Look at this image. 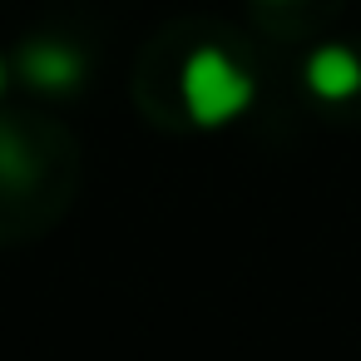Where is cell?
<instances>
[{
  "instance_id": "7a4b0ae2",
  "label": "cell",
  "mask_w": 361,
  "mask_h": 361,
  "mask_svg": "<svg viewBox=\"0 0 361 361\" xmlns=\"http://www.w3.org/2000/svg\"><path fill=\"white\" fill-rule=\"evenodd\" d=\"M20 70L35 90L45 94H70L80 80H85V55L65 40H30L20 50Z\"/></svg>"
},
{
  "instance_id": "6da1fadb",
  "label": "cell",
  "mask_w": 361,
  "mask_h": 361,
  "mask_svg": "<svg viewBox=\"0 0 361 361\" xmlns=\"http://www.w3.org/2000/svg\"><path fill=\"white\" fill-rule=\"evenodd\" d=\"M178 90H183V104L193 114V124L213 129V124H228L238 119L247 104H252V75L238 70L223 50L203 45L183 60V75H178Z\"/></svg>"
},
{
  "instance_id": "277c9868",
  "label": "cell",
  "mask_w": 361,
  "mask_h": 361,
  "mask_svg": "<svg viewBox=\"0 0 361 361\" xmlns=\"http://www.w3.org/2000/svg\"><path fill=\"white\" fill-rule=\"evenodd\" d=\"M0 173H11V178H30V164H25V154H20L16 144H6V139H0Z\"/></svg>"
},
{
  "instance_id": "3957f363",
  "label": "cell",
  "mask_w": 361,
  "mask_h": 361,
  "mask_svg": "<svg viewBox=\"0 0 361 361\" xmlns=\"http://www.w3.org/2000/svg\"><path fill=\"white\" fill-rule=\"evenodd\" d=\"M307 90L317 99H326V104L351 99L361 90V60H356V50H346V45L312 50V60H307Z\"/></svg>"
},
{
  "instance_id": "5b68a950",
  "label": "cell",
  "mask_w": 361,
  "mask_h": 361,
  "mask_svg": "<svg viewBox=\"0 0 361 361\" xmlns=\"http://www.w3.org/2000/svg\"><path fill=\"white\" fill-rule=\"evenodd\" d=\"M0 90H6V60H0Z\"/></svg>"
}]
</instances>
